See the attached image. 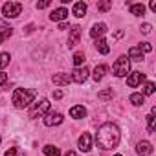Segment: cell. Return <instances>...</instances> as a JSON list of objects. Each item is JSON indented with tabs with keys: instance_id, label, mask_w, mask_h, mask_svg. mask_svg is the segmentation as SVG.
<instances>
[{
	"instance_id": "40",
	"label": "cell",
	"mask_w": 156,
	"mask_h": 156,
	"mask_svg": "<svg viewBox=\"0 0 156 156\" xmlns=\"http://www.w3.org/2000/svg\"><path fill=\"white\" fill-rule=\"evenodd\" d=\"M114 156H121V154H114Z\"/></svg>"
},
{
	"instance_id": "9",
	"label": "cell",
	"mask_w": 156,
	"mask_h": 156,
	"mask_svg": "<svg viewBox=\"0 0 156 156\" xmlns=\"http://www.w3.org/2000/svg\"><path fill=\"white\" fill-rule=\"evenodd\" d=\"M79 37H81V28L79 26H72L70 35H68V48H73L77 42H79Z\"/></svg>"
},
{
	"instance_id": "23",
	"label": "cell",
	"mask_w": 156,
	"mask_h": 156,
	"mask_svg": "<svg viewBox=\"0 0 156 156\" xmlns=\"http://www.w3.org/2000/svg\"><path fill=\"white\" fill-rule=\"evenodd\" d=\"M112 88H107V90H103V92H99L98 94V99H101V101H108V99H112Z\"/></svg>"
},
{
	"instance_id": "6",
	"label": "cell",
	"mask_w": 156,
	"mask_h": 156,
	"mask_svg": "<svg viewBox=\"0 0 156 156\" xmlns=\"http://www.w3.org/2000/svg\"><path fill=\"white\" fill-rule=\"evenodd\" d=\"M88 73H90V72H88L87 66H79V68H75V70L72 72L70 77H72V81H75V83L81 85V83H85V81L88 79Z\"/></svg>"
},
{
	"instance_id": "33",
	"label": "cell",
	"mask_w": 156,
	"mask_h": 156,
	"mask_svg": "<svg viewBox=\"0 0 156 156\" xmlns=\"http://www.w3.org/2000/svg\"><path fill=\"white\" fill-rule=\"evenodd\" d=\"M141 33H143V35H149V33H151V24H143V26H141Z\"/></svg>"
},
{
	"instance_id": "14",
	"label": "cell",
	"mask_w": 156,
	"mask_h": 156,
	"mask_svg": "<svg viewBox=\"0 0 156 156\" xmlns=\"http://www.w3.org/2000/svg\"><path fill=\"white\" fill-rule=\"evenodd\" d=\"M136 151H138L140 156H151L152 154V145L149 141H140L138 147H136Z\"/></svg>"
},
{
	"instance_id": "38",
	"label": "cell",
	"mask_w": 156,
	"mask_h": 156,
	"mask_svg": "<svg viewBox=\"0 0 156 156\" xmlns=\"http://www.w3.org/2000/svg\"><path fill=\"white\" fill-rule=\"evenodd\" d=\"M66 28H68V24H66V22H61V24H59V30H66Z\"/></svg>"
},
{
	"instance_id": "26",
	"label": "cell",
	"mask_w": 156,
	"mask_h": 156,
	"mask_svg": "<svg viewBox=\"0 0 156 156\" xmlns=\"http://www.w3.org/2000/svg\"><path fill=\"white\" fill-rule=\"evenodd\" d=\"M13 35V28H8V30H4V31H0V44H2L6 39H9Z\"/></svg>"
},
{
	"instance_id": "5",
	"label": "cell",
	"mask_w": 156,
	"mask_h": 156,
	"mask_svg": "<svg viewBox=\"0 0 156 156\" xmlns=\"http://www.w3.org/2000/svg\"><path fill=\"white\" fill-rule=\"evenodd\" d=\"M48 110H50V101H48V99H41V101L35 103V107L30 110V118H31V119H35V118H42Z\"/></svg>"
},
{
	"instance_id": "13",
	"label": "cell",
	"mask_w": 156,
	"mask_h": 156,
	"mask_svg": "<svg viewBox=\"0 0 156 156\" xmlns=\"http://www.w3.org/2000/svg\"><path fill=\"white\" fill-rule=\"evenodd\" d=\"M64 19H68V9H64V8H57L50 13V20H53V22H61Z\"/></svg>"
},
{
	"instance_id": "16",
	"label": "cell",
	"mask_w": 156,
	"mask_h": 156,
	"mask_svg": "<svg viewBox=\"0 0 156 156\" xmlns=\"http://www.w3.org/2000/svg\"><path fill=\"white\" fill-rule=\"evenodd\" d=\"M107 72H108V66H107V64H99V66H96V68H94V73H92L94 81H101Z\"/></svg>"
},
{
	"instance_id": "35",
	"label": "cell",
	"mask_w": 156,
	"mask_h": 156,
	"mask_svg": "<svg viewBox=\"0 0 156 156\" xmlns=\"http://www.w3.org/2000/svg\"><path fill=\"white\" fill-rule=\"evenodd\" d=\"M53 98H55V99H61V98H62V90H55V92H53Z\"/></svg>"
},
{
	"instance_id": "19",
	"label": "cell",
	"mask_w": 156,
	"mask_h": 156,
	"mask_svg": "<svg viewBox=\"0 0 156 156\" xmlns=\"http://www.w3.org/2000/svg\"><path fill=\"white\" fill-rule=\"evenodd\" d=\"M96 50H98L99 53L107 55V53L110 51V46H108V42H107L105 39H98V41H96Z\"/></svg>"
},
{
	"instance_id": "4",
	"label": "cell",
	"mask_w": 156,
	"mask_h": 156,
	"mask_svg": "<svg viewBox=\"0 0 156 156\" xmlns=\"http://www.w3.org/2000/svg\"><path fill=\"white\" fill-rule=\"evenodd\" d=\"M20 13H22V4L19 2H6L2 6V15L6 19H17Z\"/></svg>"
},
{
	"instance_id": "22",
	"label": "cell",
	"mask_w": 156,
	"mask_h": 156,
	"mask_svg": "<svg viewBox=\"0 0 156 156\" xmlns=\"http://www.w3.org/2000/svg\"><path fill=\"white\" fill-rule=\"evenodd\" d=\"M44 154H46V156H61V151H59V147L44 145Z\"/></svg>"
},
{
	"instance_id": "25",
	"label": "cell",
	"mask_w": 156,
	"mask_h": 156,
	"mask_svg": "<svg viewBox=\"0 0 156 156\" xmlns=\"http://www.w3.org/2000/svg\"><path fill=\"white\" fill-rule=\"evenodd\" d=\"M152 94H154V83H145V85H143V94H141V96L145 98V96H152Z\"/></svg>"
},
{
	"instance_id": "39",
	"label": "cell",
	"mask_w": 156,
	"mask_h": 156,
	"mask_svg": "<svg viewBox=\"0 0 156 156\" xmlns=\"http://www.w3.org/2000/svg\"><path fill=\"white\" fill-rule=\"evenodd\" d=\"M64 156H77V154H75V152H73V151H68V152H66V154H64Z\"/></svg>"
},
{
	"instance_id": "1",
	"label": "cell",
	"mask_w": 156,
	"mask_h": 156,
	"mask_svg": "<svg viewBox=\"0 0 156 156\" xmlns=\"http://www.w3.org/2000/svg\"><path fill=\"white\" fill-rule=\"evenodd\" d=\"M119 129L118 125L114 123H103L99 129H98V134H96V141L98 145L103 149V151H110V149H116L118 143H119Z\"/></svg>"
},
{
	"instance_id": "20",
	"label": "cell",
	"mask_w": 156,
	"mask_h": 156,
	"mask_svg": "<svg viewBox=\"0 0 156 156\" xmlns=\"http://www.w3.org/2000/svg\"><path fill=\"white\" fill-rule=\"evenodd\" d=\"M130 15H134V17H141L143 13H145V6L143 4H130Z\"/></svg>"
},
{
	"instance_id": "7",
	"label": "cell",
	"mask_w": 156,
	"mask_h": 156,
	"mask_svg": "<svg viewBox=\"0 0 156 156\" xmlns=\"http://www.w3.org/2000/svg\"><path fill=\"white\" fill-rule=\"evenodd\" d=\"M145 81V73L143 72H132L129 77H127V85L130 87V88H136L138 85H141Z\"/></svg>"
},
{
	"instance_id": "21",
	"label": "cell",
	"mask_w": 156,
	"mask_h": 156,
	"mask_svg": "<svg viewBox=\"0 0 156 156\" xmlns=\"http://www.w3.org/2000/svg\"><path fill=\"white\" fill-rule=\"evenodd\" d=\"M129 101H130V103H132L134 107H141V105L145 103V98H143L141 94H130Z\"/></svg>"
},
{
	"instance_id": "29",
	"label": "cell",
	"mask_w": 156,
	"mask_h": 156,
	"mask_svg": "<svg viewBox=\"0 0 156 156\" xmlns=\"http://www.w3.org/2000/svg\"><path fill=\"white\" fill-rule=\"evenodd\" d=\"M9 64V53H0V68H4V66H8Z\"/></svg>"
},
{
	"instance_id": "30",
	"label": "cell",
	"mask_w": 156,
	"mask_h": 156,
	"mask_svg": "<svg viewBox=\"0 0 156 156\" xmlns=\"http://www.w3.org/2000/svg\"><path fill=\"white\" fill-rule=\"evenodd\" d=\"M140 50H141V51H147V53H149V51H152V46H151L149 42H141Z\"/></svg>"
},
{
	"instance_id": "24",
	"label": "cell",
	"mask_w": 156,
	"mask_h": 156,
	"mask_svg": "<svg viewBox=\"0 0 156 156\" xmlns=\"http://www.w3.org/2000/svg\"><path fill=\"white\" fill-rule=\"evenodd\" d=\"M83 62H85V53H81V51H77L75 55H73V64L79 68V66H83Z\"/></svg>"
},
{
	"instance_id": "11",
	"label": "cell",
	"mask_w": 156,
	"mask_h": 156,
	"mask_svg": "<svg viewBox=\"0 0 156 156\" xmlns=\"http://www.w3.org/2000/svg\"><path fill=\"white\" fill-rule=\"evenodd\" d=\"M107 33V24H103V22H99V24H94L92 26V30H90V37L92 39H101L103 35Z\"/></svg>"
},
{
	"instance_id": "31",
	"label": "cell",
	"mask_w": 156,
	"mask_h": 156,
	"mask_svg": "<svg viewBox=\"0 0 156 156\" xmlns=\"http://www.w3.org/2000/svg\"><path fill=\"white\" fill-rule=\"evenodd\" d=\"M17 154H19L17 147H9V149L6 151V154H4V156H17Z\"/></svg>"
},
{
	"instance_id": "2",
	"label": "cell",
	"mask_w": 156,
	"mask_h": 156,
	"mask_svg": "<svg viewBox=\"0 0 156 156\" xmlns=\"http://www.w3.org/2000/svg\"><path fill=\"white\" fill-rule=\"evenodd\" d=\"M35 96H37V92L35 90H28V88H17L15 92H13V105L17 107V108H26V107H30L31 103H33V99H35Z\"/></svg>"
},
{
	"instance_id": "17",
	"label": "cell",
	"mask_w": 156,
	"mask_h": 156,
	"mask_svg": "<svg viewBox=\"0 0 156 156\" xmlns=\"http://www.w3.org/2000/svg\"><path fill=\"white\" fill-rule=\"evenodd\" d=\"M129 59H132V61H143V51L140 50V46H132L130 50H129Z\"/></svg>"
},
{
	"instance_id": "10",
	"label": "cell",
	"mask_w": 156,
	"mask_h": 156,
	"mask_svg": "<svg viewBox=\"0 0 156 156\" xmlns=\"http://www.w3.org/2000/svg\"><path fill=\"white\" fill-rule=\"evenodd\" d=\"M79 149L83 152H88L92 149V136H90V132H83L79 136Z\"/></svg>"
},
{
	"instance_id": "28",
	"label": "cell",
	"mask_w": 156,
	"mask_h": 156,
	"mask_svg": "<svg viewBox=\"0 0 156 156\" xmlns=\"http://www.w3.org/2000/svg\"><path fill=\"white\" fill-rule=\"evenodd\" d=\"M147 132H154V114L147 116Z\"/></svg>"
},
{
	"instance_id": "15",
	"label": "cell",
	"mask_w": 156,
	"mask_h": 156,
	"mask_svg": "<svg viewBox=\"0 0 156 156\" xmlns=\"http://www.w3.org/2000/svg\"><path fill=\"white\" fill-rule=\"evenodd\" d=\"M70 116H72L73 119H81V118L87 116V108H85L83 105H75V107L70 108Z\"/></svg>"
},
{
	"instance_id": "18",
	"label": "cell",
	"mask_w": 156,
	"mask_h": 156,
	"mask_svg": "<svg viewBox=\"0 0 156 156\" xmlns=\"http://www.w3.org/2000/svg\"><path fill=\"white\" fill-rule=\"evenodd\" d=\"M73 15H75L77 19L85 17V15H87V4H85V2H77V4H73Z\"/></svg>"
},
{
	"instance_id": "36",
	"label": "cell",
	"mask_w": 156,
	"mask_h": 156,
	"mask_svg": "<svg viewBox=\"0 0 156 156\" xmlns=\"http://www.w3.org/2000/svg\"><path fill=\"white\" fill-rule=\"evenodd\" d=\"M8 28H9V26H8L4 20H0V31H4V30H8Z\"/></svg>"
},
{
	"instance_id": "37",
	"label": "cell",
	"mask_w": 156,
	"mask_h": 156,
	"mask_svg": "<svg viewBox=\"0 0 156 156\" xmlns=\"http://www.w3.org/2000/svg\"><path fill=\"white\" fill-rule=\"evenodd\" d=\"M151 11L156 13V0H152V2H151Z\"/></svg>"
},
{
	"instance_id": "12",
	"label": "cell",
	"mask_w": 156,
	"mask_h": 156,
	"mask_svg": "<svg viewBox=\"0 0 156 156\" xmlns=\"http://www.w3.org/2000/svg\"><path fill=\"white\" fill-rule=\"evenodd\" d=\"M51 81H53V85H57V87H66V85L72 83V77H70L68 73H55V75L51 77Z\"/></svg>"
},
{
	"instance_id": "27",
	"label": "cell",
	"mask_w": 156,
	"mask_h": 156,
	"mask_svg": "<svg viewBox=\"0 0 156 156\" xmlns=\"http://www.w3.org/2000/svg\"><path fill=\"white\" fill-rule=\"evenodd\" d=\"M112 8V0H107V2H98V9L99 11H108Z\"/></svg>"
},
{
	"instance_id": "8",
	"label": "cell",
	"mask_w": 156,
	"mask_h": 156,
	"mask_svg": "<svg viewBox=\"0 0 156 156\" xmlns=\"http://www.w3.org/2000/svg\"><path fill=\"white\" fill-rule=\"evenodd\" d=\"M62 114H59V112H50V114H46L44 116V125L46 127H53V125H61L62 123Z\"/></svg>"
},
{
	"instance_id": "41",
	"label": "cell",
	"mask_w": 156,
	"mask_h": 156,
	"mask_svg": "<svg viewBox=\"0 0 156 156\" xmlns=\"http://www.w3.org/2000/svg\"><path fill=\"white\" fill-rule=\"evenodd\" d=\"M0 141H2V138H0Z\"/></svg>"
},
{
	"instance_id": "32",
	"label": "cell",
	"mask_w": 156,
	"mask_h": 156,
	"mask_svg": "<svg viewBox=\"0 0 156 156\" xmlns=\"http://www.w3.org/2000/svg\"><path fill=\"white\" fill-rule=\"evenodd\" d=\"M8 83V73H4V72H0V87H4Z\"/></svg>"
},
{
	"instance_id": "34",
	"label": "cell",
	"mask_w": 156,
	"mask_h": 156,
	"mask_svg": "<svg viewBox=\"0 0 156 156\" xmlns=\"http://www.w3.org/2000/svg\"><path fill=\"white\" fill-rule=\"evenodd\" d=\"M50 6V2L46 0V2H37V9H44V8H48Z\"/></svg>"
},
{
	"instance_id": "3",
	"label": "cell",
	"mask_w": 156,
	"mask_h": 156,
	"mask_svg": "<svg viewBox=\"0 0 156 156\" xmlns=\"http://www.w3.org/2000/svg\"><path fill=\"white\" fill-rule=\"evenodd\" d=\"M129 70H130V61L127 59V55L118 57L116 62H114V66H112L114 75H116V77H125V75L129 73Z\"/></svg>"
}]
</instances>
